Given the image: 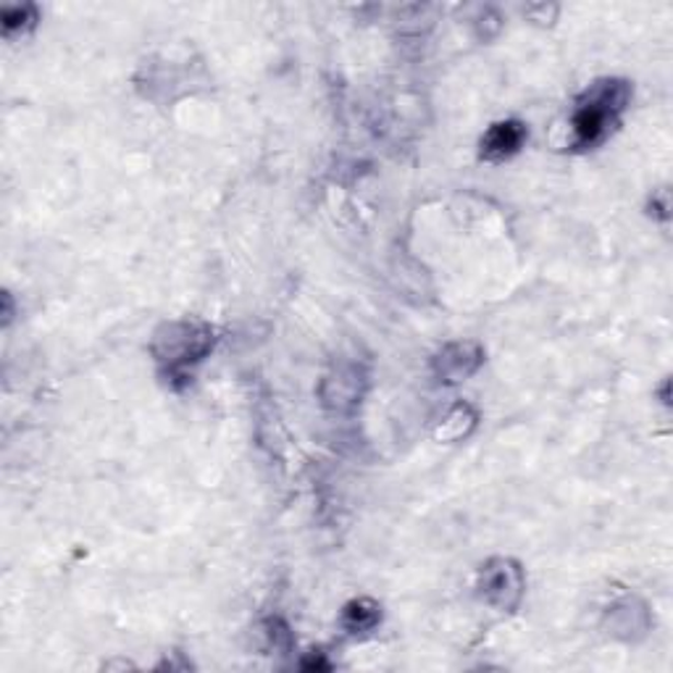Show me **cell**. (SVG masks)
Wrapping results in <instances>:
<instances>
[{
	"label": "cell",
	"mask_w": 673,
	"mask_h": 673,
	"mask_svg": "<svg viewBox=\"0 0 673 673\" xmlns=\"http://www.w3.org/2000/svg\"><path fill=\"white\" fill-rule=\"evenodd\" d=\"M216 345V329L200 319H174L155 329L151 353L161 377L182 390L192 381L196 368Z\"/></svg>",
	"instance_id": "obj_1"
},
{
	"label": "cell",
	"mask_w": 673,
	"mask_h": 673,
	"mask_svg": "<svg viewBox=\"0 0 673 673\" xmlns=\"http://www.w3.org/2000/svg\"><path fill=\"white\" fill-rule=\"evenodd\" d=\"M631 103V84L626 80H598L581 93L571 116V147L589 151L607 140L618 127L621 114Z\"/></svg>",
	"instance_id": "obj_2"
},
{
	"label": "cell",
	"mask_w": 673,
	"mask_h": 673,
	"mask_svg": "<svg viewBox=\"0 0 673 673\" xmlns=\"http://www.w3.org/2000/svg\"><path fill=\"white\" fill-rule=\"evenodd\" d=\"M479 598L500 613H513L527 592V576L513 558H489L479 568Z\"/></svg>",
	"instance_id": "obj_3"
},
{
	"label": "cell",
	"mask_w": 673,
	"mask_h": 673,
	"mask_svg": "<svg viewBox=\"0 0 673 673\" xmlns=\"http://www.w3.org/2000/svg\"><path fill=\"white\" fill-rule=\"evenodd\" d=\"M368 374L361 364H336L319 385L321 405L327 411L347 416L361 405L366 394Z\"/></svg>",
	"instance_id": "obj_4"
},
{
	"label": "cell",
	"mask_w": 673,
	"mask_h": 673,
	"mask_svg": "<svg viewBox=\"0 0 673 673\" xmlns=\"http://www.w3.org/2000/svg\"><path fill=\"white\" fill-rule=\"evenodd\" d=\"M484 366V347L474 340H458L445 345L432 361V371L442 385H461Z\"/></svg>",
	"instance_id": "obj_5"
},
{
	"label": "cell",
	"mask_w": 673,
	"mask_h": 673,
	"mask_svg": "<svg viewBox=\"0 0 673 673\" xmlns=\"http://www.w3.org/2000/svg\"><path fill=\"white\" fill-rule=\"evenodd\" d=\"M527 138H529L527 125H521V121L516 119L497 121V125H492L487 132H484L482 142H479V147H482L479 153H482V158L489 161V164H500V161L513 158V155L523 147Z\"/></svg>",
	"instance_id": "obj_6"
},
{
	"label": "cell",
	"mask_w": 673,
	"mask_h": 673,
	"mask_svg": "<svg viewBox=\"0 0 673 673\" xmlns=\"http://www.w3.org/2000/svg\"><path fill=\"white\" fill-rule=\"evenodd\" d=\"M607 629H611L613 637L634 642V639L645 637L647 629H650V613H647L645 603H639L637 598H626L607 613Z\"/></svg>",
	"instance_id": "obj_7"
},
{
	"label": "cell",
	"mask_w": 673,
	"mask_h": 673,
	"mask_svg": "<svg viewBox=\"0 0 673 673\" xmlns=\"http://www.w3.org/2000/svg\"><path fill=\"white\" fill-rule=\"evenodd\" d=\"M476 421L479 413L471 408L469 403H456L450 408L448 413H445L442 418H439L437 429H435V439L437 442H461L471 435V432L476 429Z\"/></svg>",
	"instance_id": "obj_8"
},
{
	"label": "cell",
	"mask_w": 673,
	"mask_h": 673,
	"mask_svg": "<svg viewBox=\"0 0 673 673\" xmlns=\"http://www.w3.org/2000/svg\"><path fill=\"white\" fill-rule=\"evenodd\" d=\"M342 629L347 634H368L374 631L381 624V607L379 603H374L371 598H355L342 607V616H340Z\"/></svg>",
	"instance_id": "obj_9"
},
{
	"label": "cell",
	"mask_w": 673,
	"mask_h": 673,
	"mask_svg": "<svg viewBox=\"0 0 673 673\" xmlns=\"http://www.w3.org/2000/svg\"><path fill=\"white\" fill-rule=\"evenodd\" d=\"M37 22V9L32 3L24 5H5L0 11V27H3V37L24 35V32L35 27Z\"/></svg>",
	"instance_id": "obj_10"
},
{
	"label": "cell",
	"mask_w": 673,
	"mask_h": 673,
	"mask_svg": "<svg viewBox=\"0 0 673 673\" xmlns=\"http://www.w3.org/2000/svg\"><path fill=\"white\" fill-rule=\"evenodd\" d=\"M263 634H267L269 647H274V652H287L293 647V634L282 618H269L263 624Z\"/></svg>",
	"instance_id": "obj_11"
},
{
	"label": "cell",
	"mask_w": 673,
	"mask_h": 673,
	"mask_svg": "<svg viewBox=\"0 0 673 673\" xmlns=\"http://www.w3.org/2000/svg\"><path fill=\"white\" fill-rule=\"evenodd\" d=\"M303 669H321V671H327L329 669V663L327 660H323V652H310V658H306L303 660Z\"/></svg>",
	"instance_id": "obj_12"
}]
</instances>
